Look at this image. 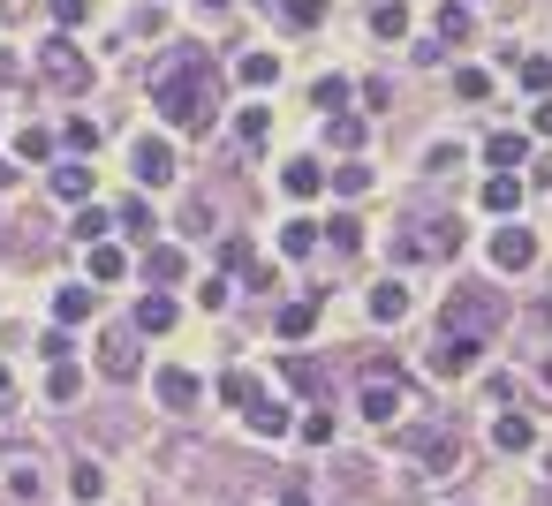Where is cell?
Returning a JSON list of instances; mask_svg holds the SVG:
<instances>
[{
	"mask_svg": "<svg viewBox=\"0 0 552 506\" xmlns=\"http://www.w3.org/2000/svg\"><path fill=\"white\" fill-rule=\"evenodd\" d=\"M212 91H220V76H212L205 61H182V68H167L152 84V99H159V114H167L174 129H212Z\"/></svg>",
	"mask_w": 552,
	"mask_h": 506,
	"instance_id": "obj_1",
	"label": "cell"
},
{
	"mask_svg": "<svg viewBox=\"0 0 552 506\" xmlns=\"http://www.w3.org/2000/svg\"><path fill=\"white\" fill-rule=\"evenodd\" d=\"M38 76H46L53 91H84L91 84V61L76 53V38H46V46H38Z\"/></svg>",
	"mask_w": 552,
	"mask_h": 506,
	"instance_id": "obj_2",
	"label": "cell"
},
{
	"mask_svg": "<svg viewBox=\"0 0 552 506\" xmlns=\"http://www.w3.org/2000/svg\"><path fill=\"white\" fill-rule=\"evenodd\" d=\"M477 355H484V333H439V348L424 363H432V378H469Z\"/></svg>",
	"mask_w": 552,
	"mask_h": 506,
	"instance_id": "obj_3",
	"label": "cell"
},
{
	"mask_svg": "<svg viewBox=\"0 0 552 506\" xmlns=\"http://www.w3.org/2000/svg\"><path fill=\"white\" fill-rule=\"evenodd\" d=\"M129 167H137V182H144V189H167V182H174V144H167V136H137Z\"/></svg>",
	"mask_w": 552,
	"mask_h": 506,
	"instance_id": "obj_4",
	"label": "cell"
},
{
	"mask_svg": "<svg viewBox=\"0 0 552 506\" xmlns=\"http://www.w3.org/2000/svg\"><path fill=\"white\" fill-rule=\"evenodd\" d=\"M492 265H500V272H530V265H537V235L507 220L500 235H492Z\"/></svg>",
	"mask_w": 552,
	"mask_h": 506,
	"instance_id": "obj_5",
	"label": "cell"
},
{
	"mask_svg": "<svg viewBox=\"0 0 552 506\" xmlns=\"http://www.w3.org/2000/svg\"><path fill=\"white\" fill-rule=\"evenodd\" d=\"M152 393H159L167 408H197V401H205V386H197V371H182V363H159Z\"/></svg>",
	"mask_w": 552,
	"mask_h": 506,
	"instance_id": "obj_6",
	"label": "cell"
},
{
	"mask_svg": "<svg viewBox=\"0 0 552 506\" xmlns=\"http://www.w3.org/2000/svg\"><path fill=\"white\" fill-rule=\"evenodd\" d=\"M484 159H492L500 174H515L522 159H530V136H522V129H492V136H484Z\"/></svg>",
	"mask_w": 552,
	"mask_h": 506,
	"instance_id": "obj_7",
	"label": "cell"
},
{
	"mask_svg": "<svg viewBox=\"0 0 552 506\" xmlns=\"http://www.w3.org/2000/svg\"><path fill=\"white\" fill-rule=\"evenodd\" d=\"M363 416H371V423H394V416H401V386H394V371H386V378H363Z\"/></svg>",
	"mask_w": 552,
	"mask_h": 506,
	"instance_id": "obj_8",
	"label": "cell"
},
{
	"mask_svg": "<svg viewBox=\"0 0 552 506\" xmlns=\"http://www.w3.org/2000/svg\"><path fill=\"white\" fill-rule=\"evenodd\" d=\"M280 189H288V197H303V204H311L318 189H326V167H318V159H288V167H280Z\"/></svg>",
	"mask_w": 552,
	"mask_h": 506,
	"instance_id": "obj_9",
	"label": "cell"
},
{
	"mask_svg": "<svg viewBox=\"0 0 552 506\" xmlns=\"http://www.w3.org/2000/svg\"><path fill=\"white\" fill-rule=\"evenodd\" d=\"M492 446H500V454H530V446H537V423L530 416H492Z\"/></svg>",
	"mask_w": 552,
	"mask_h": 506,
	"instance_id": "obj_10",
	"label": "cell"
},
{
	"mask_svg": "<svg viewBox=\"0 0 552 506\" xmlns=\"http://www.w3.org/2000/svg\"><path fill=\"white\" fill-rule=\"evenodd\" d=\"M371 318H379V325H401V318H409V287H401V280H379V287H371Z\"/></svg>",
	"mask_w": 552,
	"mask_h": 506,
	"instance_id": "obj_11",
	"label": "cell"
},
{
	"mask_svg": "<svg viewBox=\"0 0 552 506\" xmlns=\"http://www.w3.org/2000/svg\"><path fill=\"white\" fill-rule=\"evenodd\" d=\"M227 265H235V272H250V287H258V295H273V265H258V257H250V242H242V235H227Z\"/></svg>",
	"mask_w": 552,
	"mask_h": 506,
	"instance_id": "obj_12",
	"label": "cell"
},
{
	"mask_svg": "<svg viewBox=\"0 0 552 506\" xmlns=\"http://www.w3.org/2000/svg\"><path fill=\"white\" fill-rule=\"evenodd\" d=\"M235 76H242L250 91H273V84H280V53H242Z\"/></svg>",
	"mask_w": 552,
	"mask_h": 506,
	"instance_id": "obj_13",
	"label": "cell"
},
{
	"mask_svg": "<svg viewBox=\"0 0 552 506\" xmlns=\"http://www.w3.org/2000/svg\"><path fill=\"white\" fill-rule=\"evenodd\" d=\"M416 250H424V257H454V250H462V227H454V220H439V227H424V235H416L409 242V257Z\"/></svg>",
	"mask_w": 552,
	"mask_h": 506,
	"instance_id": "obj_14",
	"label": "cell"
},
{
	"mask_svg": "<svg viewBox=\"0 0 552 506\" xmlns=\"http://www.w3.org/2000/svg\"><path fill=\"white\" fill-rule=\"evenodd\" d=\"M280 340H303V333H311V325H318V295H303V303H280Z\"/></svg>",
	"mask_w": 552,
	"mask_h": 506,
	"instance_id": "obj_15",
	"label": "cell"
},
{
	"mask_svg": "<svg viewBox=\"0 0 552 506\" xmlns=\"http://www.w3.org/2000/svg\"><path fill=\"white\" fill-rule=\"evenodd\" d=\"M69 491H76V506H99L106 499V469H99V461H76V469H69Z\"/></svg>",
	"mask_w": 552,
	"mask_h": 506,
	"instance_id": "obj_16",
	"label": "cell"
},
{
	"mask_svg": "<svg viewBox=\"0 0 552 506\" xmlns=\"http://www.w3.org/2000/svg\"><path fill=\"white\" fill-rule=\"evenodd\" d=\"M91 303H99L91 287H61V295H53V325H84V318H91Z\"/></svg>",
	"mask_w": 552,
	"mask_h": 506,
	"instance_id": "obj_17",
	"label": "cell"
},
{
	"mask_svg": "<svg viewBox=\"0 0 552 506\" xmlns=\"http://www.w3.org/2000/svg\"><path fill=\"white\" fill-rule=\"evenodd\" d=\"M515 204H522V182H515V174H492V182H484V212L515 220Z\"/></svg>",
	"mask_w": 552,
	"mask_h": 506,
	"instance_id": "obj_18",
	"label": "cell"
},
{
	"mask_svg": "<svg viewBox=\"0 0 552 506\" xmlns=\"http://www.w3.org/2000/svg\"><path fill=\"white\" fill-rule=\"evenodd\" d=\"M250 431H258V439H288V408L258 393V401H250Z\"/></svg>",
	"mask_w": 552,
	"mask_h": 506,
	"instance_id": "obj_19",
	"label": "cell"
},
{
	"mask_svg": "<svg viewBox=\"0 0 552 506\" xmlns=\"http://www.w3.org/2000/svg\"><path fill=\"white\" fill-rule=\"evenodd\" d=\"M84 272H91V280H99V287H106V280H121V272H129V257H121V250H114V242H91V257H84Z\"/></svg>",
	"mask_w": 552,
	"mask_h": 506,
	"instance_id": "obj_20",
	"label": "cell"
},
{
	"mask_svg": "<svg viewBox=\"0 0 552 506\" xmlns=\"http://www.w3.org/2000/svg\"><path fill=\"white\" fill-rule=\"evenodd\" d=\"M53 197H61V204H84L91 197V167H53Z\"/></svg>",
	"mask_w": 552,
	"mask_h": 506,
	"instance_id": "obj_21",
	"label": "cell"
},
{
	"mask_svg": "<svg viewBox=\"0 0 552 506\" xmlns=\"http://www.w3.org/2000/svg\"><path fill=\"white\" fill-rule=\"evenodd\" d=\"M280 8V23L288 31H311V23H326V0H273Z\"/></svg>",
	"mask_w": 552,
	"mask_h": 506,
	"instance_id": "obj_22",
	"label": "cell"
},
{
	"mask_svg": "<svg viewBox=\"0 0 552 506\" xmlns=\"http://www.w3.org/2000/svg\"><path fill=\"white\" fill-rule=\"evenodd\" d=\"M137 333H174V303L167 295H144L137 303Z\"/></svg>",
	"mask_w": 552,
	"mask_h": 506,
	"instance_id": "obj_23",
	"label": "cell"
},
{
	"mask_svg": "<svg viewBox=\"0 0 552 506\" xmlns=\"http://www.w3.org/2000/svg\"><path fill=\"white\" fill-rule=\"evenodd\" d=\"M99 371H106V378H137V355H129V340H121V333L99 348Z\"/></svg>",
	"mask_w": 552,
	"mask_h": 506,
	"instance_id": "obj_24",
	"label": "cell"
},
{
	"mask_svg": "<svg viewBox=\"0 0 552 506\" xmlns=\"http://www.w3.org/2000/svg\"><path fill=\"white\" fill-rule=\"evenodd\" d=\"M371 31L379 38H409V8H401V0H379V8H371Z\"/></svg>",
	"mask_w": 552,
	"mask_h": 506,
	"instance_id": "obj_25",
	"label": "cell"
},
{
	"mask_svg": "<svg viewBox=\"0 0 552 506\" xmlns=\"http://www.w3.org/2000/svg\"><path fill=\"white\" fill-rule=\"evenodd\" d=\"M280 371H288V386H303V393H318V386H326V371H318L311 355H280Z\"/></svg>",
	"mask_w": 552,
	"mask_h": 506,
	"instance_id": "obj_26",
	"label": "cell"
},
{
	"mask_svg": "<svg viewBox=\"0 0 552 506\" xmlns=\"http://www.w3.org/2000/svg\"><path fill=\"white\" fill-rule=\"evenodd\" d=\"M235 136H242V144H265V136H273V114H265V106H242V114H235Z\"/></svg>",
	"mask_w": 552,
	"mask_h": 506,
	"instance_id": "obj_27",
	"label": "cell"
},
{
	"mask_svg": "<svg viewBox=\"0 0 552 506\" xmlns=\"http://www.w3.org/2000/svg\"><path fill=\"white\" fill-rule=\"evenodd\" d=\"M280 250H288V257H311L318 250V227L311 220H288V227H280Z\"/></svg>",
	"mask_w": 552,
	"mask_h": 506,
	"instance_id": "obj_28",
	"label": "cell"
},
{
	"mask_svg": "<svg viewBox=\"0 0 552 506\" xmlns=\"http://www.w3.org/2000/svg\"><path fill=\"white\" fill-rule=\"evenodd\" d=\"M326 182L341 189V197H363V189H371V167H363V159H348V167H333Z\"/></svg>",
	"mask_w": 552,
	"mask_h": 506,
	"instance_id": "obj_29",
	"label": "cell"
},
{
	"mask_svg": "<svg viewBox=\"0 0 552 506\" xmlns=\"http://www.w3.org/2000/svg\"><path fill=\"white\" fill-rule=\"evenodd\" d=\"M311 99H318V114H341V106H348V76H318Z\"/></svg>",
	"mask_w": 552,
	"mask_h": 506,
	"instance_id": "obj_30",
	"label": "cell"
},
{
	"mask_svg": "<svg viewBox=\"0 0 552 506\" xmlns=\"http://www.w3.org/2000/svg\"><path fill=\"white\" fill-rule=\"evenodd\" d=\"M326 136H333V152H363V136H371V129H363L356 114H341V121H333Z\"/></svg>",
	"mask_w": 552,
	"mask_h": 506,
	"instance_id": "obj_31",
	"label": "cell"
},
{
	"mask_svg": "<svg viewBox=\"0 0 552 506\" xmlns=\"http://www.w3.org/2000/svg\"><path fill=\"white\" fill-rule=\"evenodd\" d=\"M144 272H152V280H182L190 257H182V250H152V257H144Z\"/></svg>",
	"mask_w": 552,
	"mask_h": 506,
	"instance_id": "obj_32",
	"label": "cell"
},
{
	"mask_svg": "<svg viewBox=\"0 0 552 506\" xmlns=\"http://www.w3.org/2000/svg\"><path fill=\"white\" fill-rule=\"evenodd\" d=\"M220 401L250 408V401H258V378H250V371H227V378H220Z\"/></svg>",
	"mask_w": 552,
	"mask_h": 506,
	"instance_id": "obj_33",
	"label": "cell"
},
{
	"mask_svg": "<svg viewBox=\"0 0 552 506\" xmlns=\"http://www.w3.org/2000/svg\"><path fill=\"white\" fill-rule=\"evenodd\" d=\"M454 99H492V76L484 68H454Z\"/></svg>",
	"mask_w": 552,
	"mask_h": 506,
	"instance_id": "obj_34",
	"label": "cell"
},
{
	"mask_svg": "<svg viewBox=\"0 0 552 506\" xmlns=\"http://www.w3.org/2000/svg\"><path fill=\"white\" fill-rule=\"evenodd\" d=\"M121 227H129V235H159V220H152V204H144V197L121 204Z\"/></svg>",
	"mask_w": 552,
	"mask_h": 506,
	"instance_id": "obj_35",
	"label": "cell"
},
{
	"mask_svg": "<svg viewBox=\"0 0 552 506\" xmlns=\"http://www.w3.org/2000/svg\"><path fill=\"white\" fill-rule=\"evenodd\" d=\"M447 38H469V8H462V0L439 8V46H447Z\"/></svg>",
	"mask_w": 552,
	"mask_h": 506,
	"instance_id": "obj_36",
	"label": "cell"
},
{
	"mask_svg": "<svg viewBox=\"0 0 552 506\" xmlns=\"http://www.w3.org/2000/svg\"><path fill=\"white\" fill-rule=\"evenodd\" d=\"M69 235H76V242H99V235H106V212H99V204H84V212H76V227H69Z\"/></svg>",
	"mask_w": 552,
	"mask_h": 506,
	"instance_id": "obj_37",
	"label": "cell"
},
{
	"mask_svg": "<svg viewBox=\"0 0 552 506\" xmlns=\"http://www.w3.org/2000/svg\"><path fill=\"white\" fill-rule=\"evenodd\" d=\"M522 84H530V91H552V53H530V61H522Z\"/></svg>",
	"mask_w": 552,
	"mask_h": 506,
	"instance_id": "obj_38",
	"label": "cell"
},
{
	"mask_svg": "<svg viewBox=\"0 0 552 506\" xmlns=\"http://www.w3.org/2000/svg\"><path fill=\"white\" fill-rule=\"evenodd\" d=\"M318 235H333V250H341V257L363 250V227H356V220H333V227H318Z\"/></svg>",
	"mask_w": 552,
	"mask_h": 506,
	"instance_id": "obj_39",
	"label": "cell"
},
{
	"mask_svg": "<svg viewBox=\"0 0 552 506\" xmlns=\"http://www.w3.org/2000/svg\"><path fill=\"white\" fill-rule=\"evenodd\" d=\"M69 144L91 159V152H99V121H84V114H76V121H69Z\"/></svg>",
	"mask_w": 552,
	"mask_h": 506,
	"instance_id": "obj_40",
	"label": "cell"
},
{
	"mask_svg": "<svg viewBox=\"0 0 552 506\" xmlns=\"http://www.w3.org/2000/svg\"><path fill=\"white\" fill-rule=\"evenodd\" d=\"M84 16H91V0H53V23H61V31H76Z\"/></svg>",
	"mask_w": 552,
	"mask_h": 506,
	"instance_id": "obj_41",
	"label": "cell"
},
{
	"mask_svg": "<svg viewBox=\"0 0 552 506\" xmlns=\"http://www.w3.org/2000/svg\"><path fill=\"white\" fill-rule=\"evenodd\" d=\"M46 393H53V401H69V393H76V363H53V378H46Z\"/></svg>",
	"mask_w": 552,
	"mask_h": 506,
	"instance_id": "obj_42",
	"label": "cell"
},
{
	"mask_svg": "<svg viewBox=\"0 0 552 506\" xmlns=\"http://www.w3.org/2000/svg\"><path fill=\"white\" fill-rule=\"evenodd\" d=\"M303 439H311V446L333 439V416H326V408H311V416H303Z\"/></svg>",
	"mask_w": 552,
	"mask_h": 506,
	"instance_id": "obj_43",
	"label": "cell"
},
{
	"mask_svg": "<svg viewBox=\"0 0 552 506\" xmlns=\"http://www.w3.org/2000/svg\"><path fill=\"white\" fill-rule=\"evenodd\" d=\"M16 152H23V159H46V152H53V136H46V129H23V136H16Z\"/></svg>",
	"mask_w": 552,
	"mask_h": 506,
	"instance_id": "obj_44",
	"label": "cell"
},
{
	"mask_svg": "<svg viewBox=\"0 0 552 506\" xmlns=\"http://www.w3.org/2000/svg\"><path fill=\"white\" fill-rule=\"evenodd\" d=\"M530 129H537V136H552V99L537 106V121H530Z\"/></svg>",
	"mask_w": 552,
	"mask_h": 506,
	"instance_id": "obj_45",
	"label": "cell"
},
{
	"mask_svg": "<svg viewBox=\"0 0 552 506\" xmlns=\"http://www.w3.org/2000/svg\"><path fill=\"white\" fill-rule=\"evenodd\" d=\"M220 8H235V0H197V16H220Z\"/></svg>",
	"mask_w": 552,
	"mask_h": 506,
	"instance_id": "obj_46",
	"label": "cell"
},
{
	"mask_svg": "<svg viewBox=\"0 0 552 506\" xmlns=\"http://www.w3.org/2000/svg\"><path fill=\"white\" fill-rule=\"evenodd\" d=\"M280 506H311V499H303V491H288V499H280Z\"/></svg>",
	"mask_w": 552,
	"mask_h": 506,
	"instance_id": "obj_47",
	"label": "cell"
},
{
	"mask_svg": "<svg viewBox=\"0 0 552 506\" xmlns=\"http://www.w3.org/2000/svg\"><path fill=\"white\" fill-rule=\"evenodd\" d=\"M8 386H16V378H8V363H0V393H8Z\"/></svg>",
	"mask_w": 552,
	"mask_h": 506,
	"instance_id": "obj_48",
	"label": "cell"
},
{
	"mask_svg": "<svg viewBox=\"0 0 552 506\" xmlns=\"http://www.w3.org/2000/svg\"><path fill=\"white\" fill-rule=\"evenodd\" d=\"M8 182H16V174H8V167H0V189H8Z\"/></svg>",
	"mask_w": 552,
	"mask_h": 506,
	"instance_id": "obj_49",
	"label": "cell"
}]
</instances>
